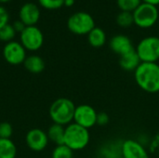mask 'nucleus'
<instances>
[{
    "label": "nucleus",
    "mask_w": 159,
    "mask_h": 158,
    "mask_svg": "<svg viewBox=\"0 0 159 158\" xmlns=\"http://www.w3.org/2000/svg\"><path fill=\"white\" fill-rule=\"evenodd\" d=\"M134 78L142 90L151 94L159 92V64L157 62H141L134 71Z\"/></svg>",
    "instance_id": "obj_1"
},
{
    "label": "nucleus",
    "mask_w": 159,
    "mask_h": 158,
    "mask_svg": "<svg viewBox=\"0 0 159 158\" xmlns=\"http://www.w3.org/2000/svg\"><path fill=\"white\" fill-rule=\"evenodd\" d=\"M75 103L68 98H59L49 107V116L54 124L67 126L74 121Z\"/></svg>",
    "instance_id": "obj_2"
},
{
    "label": "nucleus",
    "mask_w": 159,
    "mask_h": 158,
    "mask_svg": "<svg viewBox=\"0 0 159 158\" xmlns=\"http://www.w3.org/2000/svg\"><path fill=\"white\" fill-rule=\"evenodd\" d=\"M90 140L89 129L75 124L71 123L65 127L64 144L75 151H81L85 149Z\"/></svg>",
    "instance_id": "obj_3"
},
{
    "label": "nucleus",
    "mask_w": 159,
    "mask_h": 158,
    "mask_svg": "<svg viewBox=\"0 0 159 158\" xmlns=\"http://www.w3.org/2000/svg\"><path fill=\"white\" fill-rule=\"evenodd\" d=\"M135 50L142 62H157L159 61V37L152 35L143 38Z\"/></svg>",
    "instance_id": "obj_4"
},
{
    "label": "nucleus",
    "mask_w": 159,
    "mask_h": 158,
    "mask_svg": "<svg viewBox=\"0 0 159 158\" xmlns=\"http://www.w3.org/2000/svg\"><path fill=\"white\" fill-rule=\"evenodd\" d=\"M68 29L78 35L88 34L95 28V20L93 17L85 11H78L72 14L67 20Z\"/></svg>",
    "instance_id": "obj_5"
},
{
    "label": "nucleus",
    "mask_w": 159,
    "mask_h": 158,
    "mask_svg": "<svg viewBox=\"0 0 159 158\" xmlns=\"http://www.w3.org/2000/svg\"><path fill=\"white\" fill-rule=\"evenodd\" d=\"M134 23L141 28H150L156 24L159 17L158 8L157 6L143 3L132 12Z\"/></svg>",
    "instance_id": "obj_6"
},
{
    "label": "nucleus",
    "mask_w": 159,
    "mask_h": 158,
    "mask_svg": "<svg viewBox=\"0 0 159 158\" xmlns=\"http://www.w3.org/2000/svg\"><path fill=\"white\" fill-rule=\"evenodd\" d=\"M20 39L24 48L30 51L38 50L44 44V34L36 25L26 26L20 33Z\"/></svg>",
    "instance_id": "obj_7"
},
{
    "label": "nucleus",
    "mask_w": 159,
    "mask_h": 158,
    "mask_svg": "<svg viewBox=\"0 0 159 158\" xmlns=\"http://www.w3.org/2000/svg\"><path fill=\"white\" fill-rule=\"evenodd\" d=\"M97 115L96 110L89 104H80L75 107L74 123L89 129L97 125Z\"/></svg>",
    "instance_id": "obj_8"
},
{
    "label": "nucleus",
    "mask_w": 159,
    "mask_h": 158,
    "mask_svg": "<svg viewBox=\"0 0 159 158\" xmlns=\"http://www.w3.org/2000/svg\"><path fill=\"white\" fill-rule=\"evenodd\" d=\"M3 57L5 61L11 65H19L24 62L26 59V49L18 41L6 43L3 47Z\"/></svg>",
    "instance_id": "obj_9"
},
{
    "label": "nucleus",
    "mask_w": 159,
    "mask_h": 158,
    "mask_svg": "<svg viewBox=\"0 0 159 158\" xmlns=\"http://www.w3.org/2000/svg\"><path fill=\"white\" fill-rule=\"evenodd\" d=\"M48 137L47 132L40 129H30L25 136L26 145L34 152H42L48 144Z\"/></svg>",
    "instance_id": "obj_10"
},
{
    "label": "nucleus",
    "mask_w": 159,
    "mask_h": 158,
    "mask_svg": "<svg viewBox=\"0 0 159 158\" xmlns=\"http://www.w3.org/2000/svg\"><path fill=\"white\" fill-rule=\"evenodd\" d=\"M121 156L122 158H150L144 146L132 139L122 142Z\"/></svg>",
    "instance_id": "obj_11"
},
{
    "label": "nucleus",
    "mask_w": 159,
    "mask_h": 158,
    "mask_svg": "<svg viewBox=\"0 0 159 158\" xmlns=\"http://www.w3.org/2000/svg\"><path fill=\"white\" fill-rule=\"evenodd\" d=\"M40 18V9L33 2L24 3L19 10V19L26 25H35Z\"/></svg>",
    "instance_id": "obj_12"
},
{
    "label": "nucleus",
    "mask_w": 159,
    "mask_h": 158,
    "mask_svg": "<svg viewBox=\"0 0 159 158\" xmlns=\"http://www.w3.org/2000/svg\"><path fill=\"white\" fill-rule=\"evenodd\" d=\"M109 47L111 50L119 57L135 49L130 38L124 34L114 35L109 41Z\"/></svg>",
    "instance_id": "obj_13"
},
{
    "label": "nucleus",
    "mask_w": 159,
    "mask_h": 158,
    "mask_svg": "<svg viewBox=\"0 0 159 158\" xmlns=\"http://www.w3.org/2000/svg\"><path fill=\"white\" fill-rule=\"evenodd\" d=\"M141 60L135 49L119 57L120 67L127 72H134L141 64Z\"/></svg>",
    "instance_id": "obj_14"
},
{
    "label": "nucleus",
    "mask_w": 159,
    "mask_h": 158,
    "mask_svg": "<svg viewBox=\"0 0 159 158\" xmlns=\"http://www.w3.org/2000/svg\"><path fill=\"white\" fill-rule=\"evenodd\" d=\"M23 64L25 69L32 74H40L45 69V61L38 55H31L26 57Z\"/></svg>",
    "instance_id": "obj_15"
},
{
    "label": "nucleus",
    "mask_w": 159,
    "mask_h": 158,
    "mask_svg": "<svg viewBox=\"0 0 159 158\" xmlns=\"http://www.w3.org/2000/svg\"><path fill=\"white\" fill-rule=\"evenodd\" d=\"M88 41L93 47H102L106 43V34L102 28L95 27L88 34Z\"/></svg>",
    "instance_id": "obj_16"
},
{
    "label": "nucleus",
    "mask_w": 159,
    "mask_h": 158,
    "mask_svg": "<svg viewBox=\"0 0 159 158\" xmlns=\"http://www.w3.org/2000/svg\"><path fill=\"white\" fill-rule=\"evenodd\" d=\"M64 133H65V127L54 124L49 127L47 134L48 137V140L51 141L56 145L64 144Z\"/></svg>",
    "instance_id": "obj_17"
},
{
    "label": "nucleus",
    "mask_w": 159,
    "mask_h": 158,
    "mask_svg": "<svg viewBox=\"0 0 159 158\" xmlns=\"http://www.w3.org/2000/svg\"><path fill=\"white\" fill-rule=\"evenodd\" d=\"M17 148L10 139H0V158H16Z\"/></svg>",
    "instance_id": "obj_18"
},
{
    "label": "nucleus",
    "mask_w": 159,
    "mask_h": 158,
    "mask_svg": "<svg viewBox=\"0 0 159 158\" xmlns=\"http://www.w3.org/2000/svg\"><path fill=\"white\" fill-rule=\"evenodd\" d=\"M51 158H74V151L65 144L56 145L52 151Z\"/></svg>",
    "instance_id": "obj_19"
},
{
    "label": "nucleus",
    "mask_w": 159,
    "mask_h": 158,
    "mask_svg": "<svg viewBox=\"0 0 159 158\" xmlns=\"http://www.w3.org/2000/svg\"><path fill=\"white\" fill-rule=\"evenodd\" d=\"M116 23L123 28H128L131 26L134 23L133 13L129 11L119 12L118 15L116 16Z\"/></svg>",
    "instance_id": "obj_20"
},
{
    "label": "nucleus",
    "mask_w": 159,
    "mask_h": 158,
    "mask_svg": "<svg viewBox=\"0 0 159 158\" xmlns=\"http://www.w3.org/2000/svg\"><path fill=\"white\" fill-rule=\"evenodd\" d=\"M122 143V142H121ZM121 143L116 149L114 145H106L101 149L102 158H122L121 156Z\"/></svg>",
    "instance_id": "obj_21"
},
{
    "label": "nucleus",
    "mask_w": 159,
    "mask_h": 158,
    "mask_svg": "<svg viewBox=\"0 0 159 158\" xmlns=\"http://www.w3.org/2000/svg\"><path fill=\"white\" fill-rule=\"evenodd\" d=\"M142 0H116L118 7L121 11H129L133 12L141 4Z\"/></svg>",
    "instance_id": "obj_22"
},
{
    "label": "nucleus",
    "mask_w": 159,
    "mask_h": 158,
    "mask_svg": "<svg viewBox=\"0 0 159 158\" xmlns=\"http://www.w3.org/2000/svg\"><path fill=\"white\" fill-rule=\"evenodd\" d=\"M16 34V31L12 24L7 23L4 27L0 29V40L3 42H10L13 40L14 36Z\"/></svg>",
    "instance_id": "obj_23"
},
{
    "label": "nucleus",
    "mask_w": 159,
    "mask_h": 158,
    "mask_svg": "<svg viewBox=\"0 0 159 158\" xmlns=\"http://www.w3.org/2000/svg\"><path fill=\"white\" fill-rule=\"evenodd\" d=\"M38 3L47 9H57L63 6L64 0H38Z\"/></svg>",
    "instance_id": "obj_24"
},
{
    "label": "nucleus",
    "mask_w": 159,
    "mask_h": 158,
    "mask_svg": "<svg viewBox=\"0 0 159 158\" xmlns=\"http://www.w3.org/2000/svg\"><path fill=\"white\" fill-rule=\"evenodd\" d=\"M13 134V128L8 122L0 123V139H10Z\"/></svg>",
    "instance_id": "obj_25"
},
{
    "label": "nucleus",
    "mask_w": 159,
    "mask_h": 158,
    "mask_svg": "<svg viewBox=\"0 0 159 158\" xmlns=\"http://www.w3.org/2000/svg\"><path fill=\"white\" fill-rule=\"evenodd\" d=\"M8 20L9 15L7 10L3 6H0V29L8 23Z\"/></svg>",
    "instance_id": "obj_26"
},
{
    "label": "nucleus",
    "mask_w": 159,
    "mask_h": 158,
    "mask_svg": "<svg viewBox=\"0 0 159 158\" xmlns=\"http://www.w3.org/2000/svg\"><path fill=\"white\" fill-rule=\"evenodd\" d=\"M109 123V115L104 113V112H102V113H98V115H97V125L99 126H105Z\"/></svg>",
    "instance_id": "obj_27"
},
{
    "label": "nucleus",
    "mask_w": 159,
    "mask_h": 158,
    "mask_svg": "<svg viewBox=\"0 0 159 158\" xmlns=\"http://www.w3.org/2000/svg\"><path fill=\"white\" fill-rule=\"evenodd\" d=\"M12 25H13L15 31H16V32H19V33H21V32L23 31V29L26 27V25H25L20 19L17 20H15L14 23H13Z\"/></svg>",
    "instance_id": "obj_28"
},
{
    "label": "nucleus",
    "mask_w": 159,
    "mask_h": 158,
    "mask_svg": "<svg viewBox=\"0 0 159 158\" xmlns=\"http://www.w3.org/2000/svg\"><path fill=\"white\" fill-rule=\"evenodd\" d=\"M143 3H147V4H151V5H154V6H157L159 5V0H142Z\"/></svg>",
    "instance_id": "obj_29"
},
{
    "label": "nucleus",
    "mask_w": 159,
    "mask_h": 158,
    "mask_svg": "<svg viewBox=\"0 0 159 158\" xmlns=\"http://www.w3.org/2000/svg\"><path fill=\"white\" fill-rule=\"evenodd\" d=\"M75 0H64V4H63V6H66V7H72V6L75 4Z\"/></svg>",
    "instance_id": "obj_30"
},
{
    "label": "nucleus",
    "mask_w": 159,
    "mask_h": 158,
    "mask_svg": "<svg viewBox=\"0 0 159 158\" xmlns=\"http://www.w3.org/2000/svg\"><path fill=\"white\" fill-rule=\"evenodd\" d=\"M8 1H10V0H0V2H8Z\"/></svg>",
    "instance_id": "obj_31"
}]
</instances>
